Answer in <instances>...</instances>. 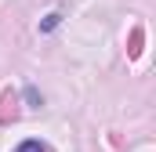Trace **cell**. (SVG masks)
Here are the masks:
<instances>
[{"label": "cell", "instance_id": "1", "mask_svg": "<svg viewBox=\"0 0 156 152\" xmlns=\"http://www.w3.org/2000/svg\"><path fill=\"white\" fill-rule=\"evenodd\" d=\"M15 116H18V94L7 87V91L0 94V127H7Z\"/></svg>", "mask_w": 156, "mask_h": 152}, {"label": "cell", "instance_id": "2", "mask_svg": "<svg viewBox=\"0 0 156 152\" xmlns=\"http://www.w3.org/2000/svg\"><path fill=\"white\" fill-rule=\"evenodd\" d=\"M142 43H145V29H142V26H134V29H131V43H127V54H131V58H138V54H142Z\"/></svg>", "mask_w": 156, "mask_h": 152}, {"label": "cell", "instance_id": "3", "mask_svg": "<svg viewBox=\"0 0 156 152\" xmlns=\"http://www.w3.org/2000/svg\"><path fill=\"white\" fill-rule=\"evenodd\" d=\"M58 22H62V15H58V11H51V15L40 22V33H55V29H58Z\"/></svg>", "mask_w": 156, "mask_h": 152}, {"label": "cell", "instance_id": "4", "mask_svg": "<svg viewBox=\"0 0 156 152\" xmlns=\"http://www.w3.org/2000/svg\"><path fill=\"white\" fill-rule=\"evenodd\" d=\"M15 152H51V149H47L44 141H37V138H29V141H22V145H18Z\"/></svg>", "mask_w": 156, "mask_h": 152}, {"label": "cell", "instance_id": "5", "mask_svg": "<svg viewBox=\"0 0 156 152\" xmlns=\"http://www.w3.org/2000/svg\"><path fill=\"white\" fill-rule=\"evenodd\" d=\"M26 102H29V105H40L44 98H40V91H37V87H26Z\"/></svg>", "mask_w": 156, "mask_h": 152}]
</instances>
